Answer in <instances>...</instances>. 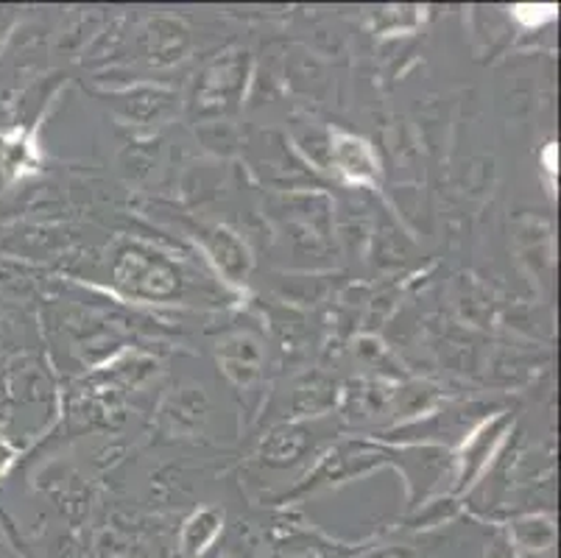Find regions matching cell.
Segmentation results:
<instances>
[{
  "label": "cell",
  "mask_w": 561,
  "mask_h": 558,
  "mask_svg": "<svg viewBox=\"0 0 561 558\" xmlns=\"http://www.w3.org/2000/svg\"><path fill=\"white\" fill-rule=\"evenodd\" d=\"M149 39L151 61H157V65H168V61L173 59H182L180 54H185L187 48V34L180 23H168V31H160V25H154Z\"/></svg>",
  "instance_id": "cell-8"
},
{
  "label": "cell",
  "mask_w": 561,
  "mask_h": 558,
  "mask_svg": "<svg viewBox=\"0 0 561 558\" xmlns=\"http://www.w3.org/2000/svg\"><path fill=\"white\" fill-rule=\"evenodd\" d=\"M328 153L333 171H339L350 184L375 187L380 182V157L364 137L350 135V132H333L328 140Z\"/></svg>",
  "instance_id": "cell-1"
},
{
  "label": "cell",
  "mask_w": 561,
  "mask_h": 558,
  "mask_svg": "<svg viewBox=\"0 0 561 558\" xmlns=\"http://www.w3.org/2000/svg\"><path fill=\"white\" fill-rule=\"evenodd\" d=\"M18 455H20V449L14 447V444L9 442V439L3 436V433H0V480L7 478L9 469H12L14 464H18Z\"/></svg>",
  "instance_id": "cell-9"
},
{
  "label": "cell",
  "mask_w": 561,
  "mask_h": 558,
  "mask_svg": "<svg viewBox=\"0 0 561 558\" xmlns=\"http://www.w3.org/2000/svg\"><path fill=\"white\" fill-rule=\"evenodd\" d=\"M9 344H12V327H9L7 321L0 319V352L7 350Z\"/></svg>",
  "instance_id": "cell-11"
},
{
  "label": "cell",
  "mask_w": 561,
  "mask_h": 558,
  "mask_svg": "<svg viewBox=\"0 0 561 558\" xmlns=\"http://www.w3.org/2000/svg\"><path fill=\"white\" fill-rule=\"evenodd\" d=\"M483 558H517V547L512 545L508 536H497V539L486 547V556Z\"/></svg>",
  "instance_id": "cell-10"
},
{
  "label": "cell",
  "mask_w": 561,
  "mask_h": 558,
  "mask_svg": "<svg viewBox=\"0 0 561 558\" xmlns=\"http://www.w3.org/2000/svg\"><path fill=\"white\" fill-rule=\"evenodd\" d=\"M210 254L229 283H243V280H247L249 269H252V258H249L247 243H243L238 235L229 232V229H224V227L213 229Z\"/></svg>",
  "instance_id": "cell-6"
},
{
  "label": "cell",
  "mask_w": 561,
  "mask_h": 558,
  "mask_svg": "<svg viewBox=\"0 0 561 558\" xmlns=\"http://www.w3.org/2000/svg\"><path fill=\"white\" fill-rule=\"evenodd\" d=\"M37 166V151L23 129L0 132V193Z\"/></svg>",
  "instance_id": "cell-3"
},
{
  "label": "cell",
  "mask_w": 561,
  "mask_h": 558,
  "mask_svg": "<svg viewBox=\"0 0 561 558\" xmlns=\"http://www.w3.org/2000/svg\"><path fill=\"white\" fill-rule=\"evenodd\" d=\"M218 363H221L224 375L234 383V386H249L260 377V366H263V350L252 335H232L218 346Z\"/></svg>",
  "instance_id": "cell-2"
},
{
  "label": "cell",
  "mask_w": 561,
  "mask_h": 558,
  "mask_svg": "<svg viewBox=\"0 0 561 558\" xmlns=\"http://www.w3.org/2000/svg\"><path fill=\"white\" fill-rule=\"evenodd\" d=\"M508 539L517 550L525 553H545L556 542V522L550 514H528L519 516L508 531Z\"/></svg>",
  "instance_id": "cell-7"
},
{
  "label": "cell",
  "mask_w": 561,
  "mask_h": 558,
  "mask_svg": "<svg viewBox=\"0 0 561 558\" xmlns=\"http://www.w3.org/2000/svg\"><path fill=\"white\" fill-rule=\"evenodd\" d=\"M508 428V419L500 417L494 422H486L483 428H478L469 442L463 444V472L461 480L463 483H472V478L483 472L486 467V460H492V455L497 453L500 442H503V430Z\"/></svg>",
  "instance_id": "cell-4"
},
{
  "label": "cell",
  "mask_w": 561,
  "mask_h": 558,
  "mask_svg": "<svg viewBox=\"0 0 561 558\" xmlns=\"http://www.w3.org/2000/svg\"><path fill=\"white\" fill-rule=\"evenodd\" d=\"M224 531V511L213 509V505H204V509H196L182 525L180 545L185 550V556L198 558L216 545V539Z\"/></svg>",
  "instance_id": "cell-5"
}]
</instances>
